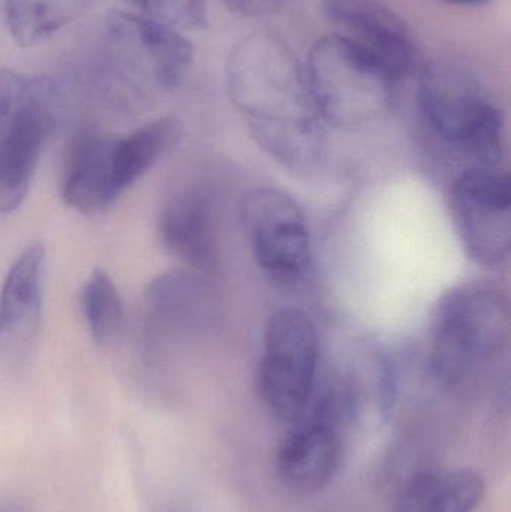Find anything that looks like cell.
<instances>
[{
    "label": "cell",
    "mask_w": 511,
    "mask_h": 512,
    "mask_svg": "<svg viewBox=\"0 0 511 512\" xmlns=\"http://www.w3.org/2000/svg\"><path fill=\"white\" fill-rule=\"evenodd\" d=\"M228 95L255 137L282 161H308L323 135L320 108L305 65L290 45L269 32L240 39L225 65Z\"/></svg>",
    "instance_id": "1"
},
{
    "label": "cell",
    "mask_w": 511,
    "mask_h": 512,
    "mask_svg": "<svg viewBox=\"0 0 511 512\" xmlns=\"http://www.w3.org/2000/svg\"><path fill=\"white\" fill-rule=\"evenodd\" d=\"M194 63V45L182 30L140 12L111 11L99 27L96 74L126 95L171 92Z\"/></svg>",
    "instance_id": "2"
},
{
    "label": "cell",
    "mask_w": 511,
    "mask_h": 512,
    "mask_svg": "<svg viewBox=\"0 0 511 512\" xmlns=\"http://www.w3.org/2000/svg\"><path fill=\"white\" fill-rule=\"evenodd\" d=\"M509 340L507 295L492 283H462L447 292L435 310L432 373L441 384L455 387L500 357Z\"/></svg>",
    "instance_id": "3"
},
{
    "label": "cell",
    "mask_w": 511,
    "mask_h": 512,
    "mask_svg": "<svg viewBox=\"0 0 511 512\" xmlns=\"http://www.w3.org/2000/svg\"><path fill=\"white\" fill-rule=\"evenodd\" d=\"M426 128L480 167H497L504 152V116L486 87L461 66L432 62L417 86Z\"/></svg>",
    "instance_id": "4"
},
{
    "label": "cell",
    "mask_w": 511,
    "mask_h": 512,
    "mask_svg": "<svg viewBox=\"0 0 511 512\" xmlns=\"http://www.w3.org/2000/svg\"><path fill=\"white\" fill-rule=\"evenodd\" d=\"M60 114L62 90L53 77L0 71V213L23 204Z\"/></svg>",
    "instance_id": "5"
},
{
    "label": "cell",
    "mask_w": 511,
    "mask_h": 512,
    "mask_svg": "<svg viewBox=\"0 0 511 512\" xmlns=\"http://www.w3.org/2000/svg\"><path fill=\"white\" fill-rule=\"evenodd\" d=\"M305 71L323 119L344 125L384 113L396 81L368 51L339 33L312 45Z\"/></svg>",
    "instance_id": "6"
},
{
    "label": "cell",
    "mask_w": 511,
    "mask_h": 512,
    "mask_svg": "<svg viewBox=\"0 0 511 512\" xmlns=\"http://www.w3.org/2000/svg\"><path fill=\"white\" fill-rule=\"evenodd\" d=\"M320 340L308 313L282 307L270 315L258 363V396L270 414L284 423L305 418L314 397Z\"/></svg>",
    "instance_id": "7"
},
{
    "label": "cell",
    "mask_w": 511,
    "mask_h": 512,
    "mask_svg": "<svg viewBox=\"0 0 511 512\" xmlns=\"http://www.w3.org/2000/svg\"><path fill=\"white\" fill-rule=\"evenodd\" d=\"M240 213L261 271L281 285L302 279L311 265L312 246L296 201L275 188H255L243 197Z\"/></svg>",
    "instance_id": "8"
},
{
    "label": "cell",
    "mask_w": 511,
    "mask_h": 512,
    "mask_svg": "<svg viewBox=\"0 0 511 512\" xmlns=\"http://www.w3.org/2000/svg\"><path fill=\"white\" fill-rule=\"evenodd\" d=\"M450 213L467 254L486 267H498L511 249V183L495 167L462 173L450 192Z\"/></svg>",
    "instance_id": "9"
},
{
    "label": "cell",
    "mask_w": 511,
    "mask_h": 512,
    "mask_svg": "<svg viewBox=\"0 0 511 512\" xmlns=\"http://www.w3.org/2000/svg\"><path fill=\"white\" fill-rule=\"evenodd\" d=\"M45 255L41 243L24 249L0 292V367L20 373L38 351L44 316Z\"/></svg>",
    "instance_id": "10"
},
{
    "label": "cell",
    "mask_w": 511,
    "mask_h": 512,
    "mask_svg": "<svg viewBox=\"0 0 511 512\" xmlns=\"http://www.w3.org/2000/svg\"><path fill=\"white\" fill-rule=\"evenodd\" d=\"M321 6L336 33L368 51L396 80L413 72L419 57L416 35L383 0H323Z\"/></svg>",
    "instance_id": "11"
},
{
    "label": "cell",
    "mask_w": 511,
    "mask_h": 512,
    "mask_svg": "<svg viewBox=\"0 0 511 512\" xmlns=\"http://www.w3.org/2000/svg\"><path fill=\"white\" fill-rule=\"evenodd\" d=\"M215 203L203 183L174 189L158 218V233L168 252L198 273H212L218 262Z\"/></svg>",
    "instance_id": "12"
},
{
    "label": "cell",
    "mask_w": 511,
    "mask_h": 512,
    "mask_svg": "<svg viewBox=\"0 0 511 512\" xmlns=\"http://www.w3.org/2000/svg\"><path fill=\"white\" fill-rule=\"evenodd\" d=\"M113 135L86 131L66 147L60 174V194L72 209L96 215L123 194L117 182Z\"/></svg>",
    "instance_id": "13"
},
{
    "label": "cell",
    "mask_w": 511,
    "mask_h": 512,
    "mask_svg": "<svg viewBox=\"0 0 511 512\" xmlns=\"http://www.w3.org/2000/svg\"><path fill=\"white\" fill-rule=\"evenodd\" d=\"M344 459L341 433L329 424L306 421L279 445L276 474L287 489L314 495L335 480Z\"/></svg>",
    "instance_id": "14"
},
{
    "label": "cell",
    "mask_w": 511,
    "mask_h": 512,
    "mask_svg": "<svg viewBox=\"0 0 511 512\" xmlns=\"http://www.w3.org/2000/svg\"><path fill=\"white\" fill-rule=\"evenodd\" d=\"M485 495V478L474 469H429L405 483L395 512H474Z\"/></svg>",
    "instance_id": "15"
},
{
    "label": "cell",
    "mask_w": 511,
    "mask_h": 512,
    "mask_svg": "<svg viewBox=\"0 0 511 512\" xmlns=\"http://www.w3.org/2000/svg\"><path fill=\"white\" fill-rule=\"evenodd\" d=\"M90 2L92 0H5L6 24L21 47H33L78 20Z\"/></svg>",
    "instance_id": "16"
},
{
    "label": "cell",
    "mask_w": 511,
    "mask_h": 512,
    "mask_svg": "<svg viewBox=\"0 0 511 512\" xmlns=\"http://www.w3.org/2000/svg\"><path fill=\"white\" fill-rule=\"evenodd\" d=\"M81 309L96 345H110L119 336L123 324L122 298L105 271H93L84 283Z\"/></svg>",
    "instance_id": "17"
},
{
    "label": "cell",
    "mask_w": 511,
    "mask_h": 512,
    "mask_svg": "<svg viewBox=\"0 0 511 512\" xmlns=\"http://www.w3.org/2000/svg\"><path fill=\"white\" fill-rule=\"evenodd\" d=\"M132 11L180 30H203L209 23L207 0H123Z\"/></svg>",
    "instance_id": "18"
},
{
    "label": "cell",
    "mask_w": 511,
    "mask_h": 512,
    "mask_svg": "<svg viewBox=\"0 0 511 512\" xmlns=\"http://www.w3.org/2000/svg\"><path fill=\"white\" fill-rule=\"evenodd\" d=\"M284 0H222L228 9L245 17H261L281 8Z\"/></svg>",
    "instance_id": "19"
},
{
    "label": "cell",
    "mask_w": 511,
    "mask_h": 512,
    "mask_svg": "<svg viewBox=\"0 0 511 512\" xmlns=\"http://www.w3.org/2000/svg\"><path fill=\"white\" fill-rule=\"evenodd\" d=\"M0 512H33L29 505L15 499H2L0 501Z\"/></svg>",
    "instance_id": "20"
},
{
    "label": "cell",
    "mask_w": 511,
    "mask_h": 512,
    "mask_svg": "<svg viewBox=\"0 0 511 512\" xmlns=\"http://www.w3.org/2000/svg\"><path fill=\"white\" fill-rule=\"evenodd\" d=\"M155 512H188L182 505L177 504V502L173 501H165L162 504H159L156 507Z\"/></svg>",
    "instance_id": "21"
},
{
    "label": "cell",
    "mask_w": 511,
    "mask_h": 512,
    "mask_svg": "<svg viewBox=\"0 0 511 512\" xmlns=\"http://www.w3.org/2000/svg\"><path fill=\"white\" fill-rule=\"evenodd\" d=\"M446 2L459 6H482L491 2V0H446Z\"/></svg>",
    "instance_id": "22"
}]
</instances>
